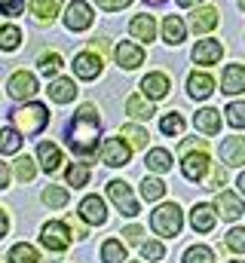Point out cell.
Wrapping results in <instances>:
<instances>
[{
	"label": "cell",
	"instance_id": "34",
	"mask_svg": "<svg viewBox=\"0 0 245 263\" xmlns=\"http://www.w3.org/2000/svg\"><path fill=\"white\" fill-rule=\"evenodd\" d=\"M64 178H67L71 187H86V184H89V168H86L83 162H74V165L64 172Z\"/></svg>",
	"mask_w": 245,
	"mask_h": 263
},
{
	"label": "cell",
	"instance_id": "29",
	"mask_svg": "<svg viewBox=\"0 0 245 263\" xmlns=\"http://www.w3.org/2000/svg\"><path fill=\"white\" fill-rule=\"evenodd\" d=\"M22 46V31L15 25H3L0 28V49L3 52H15Z\"/></svg>",
	"mask_w": 245,
	"mask_h": 263
},
{
	"label": "cell",
	"instance_id": "1",
	"mask_svg": "<svg viewBox=\"0 0 245 263\" xmlns=\"http://www.w3.org/2000/svg\"><path fill=\"white\" fill-rule=\"evenodd\" d=\"M98 132H101V120H98V110L92 104H83L77 114H74V123L67 126V144L77 156H89L95 153L98 147Z\"/></svg>",
	"mask_w": 245,
	"mask_h": 263
},
{
	"label": "cell",
	"instance_id": "31",
	"mask_svg": "<svg viewBox=\"0 0 245 263\" xmlns=\"http://www.w3.org/2000/svg\"><path fill=\"white\" fill-rule=\"evenodd\" d=\"M22 150V132L0 129V153H19Z\"/></svg>",
	"mask_w": 245,
	"mask_h": 263
},
{
	"label": "cell",
	"instance_id": "38",
	"mask_svg": "<svg viewBox=\"0 0 245 263\" xmlns=\"http://www.w3.org/2000/svg\"><path fill=\"white\" fill-rule=\"evenodd\" d=\"M227 123L233 126V129H245V101H233V104H227Z\"/></svg>",
	"mask_w": 245,
	"mask_h": 263
},
{
	"label": "cell",
	"instance_id": "24",
	"mask_svg": "<svg viewBox=\"0 0 245 263\" xmlns=\"http://www.w3.org/2000/svg\"><path fill=\"white\" fill-rule=\"evenodd\" d=\"M126 114H129L132 120H150L156 110H153V101H150V98L132 95V98H126Z\"/></svg>",
	"mask_w": 245,
	"mask_h": 263
},
{
	"label": "cell",
	"instance_id": "3",
	"mask_svg": "<svg viewBox=\"0 0 245 263\" xmlns=\"http://www.w3.org/2000/svg\"><path fill=\"white\" fill-rule=\"evenodd\" d=\"M150 227H153V233H156V236H163V239H175V236L181 233V227H184L181 208H178L175 202L160 205V208L150 214Z\"/></svg>",
	"mask_w": 245,
	"mask_h": 263
},
{
	"label": "cell",
	"instance_id": "23",
	"mask_svg": "<svg viewBox=\"0 0 245 263\" xmlns=\"http://www.w3.org/2000/svg\"><path fill=\"white\" fill-rule=\"evenodd\" d=\"M46 92H49V98H52L56 104H67V101H74L77 86H74V80H67V77H56Z\"/></svg>",
	"mask_w": 245,
	"mask_h": 263
},
{
	"label": "cell",
	"instance_id": "35",
	"mask_svg": "<svg viewBox=\"0 0 245 263\" xmlns=\"http://www.w3.org/2000/svg\"><path fill=\"white\" fill-rule=\"evenodd\" d=\"M37 67H40L43 77H56V73L61 70V55L59 52H43L40 62H37Z\"/></svg>",
	"mask_w": 245,
	"mask_h": 263
},
{
	"label": "cell",
	"instance_id": "10",
	"mask_svg": "<svg viewBox=\"0 0 245 263\" xmlns=\"http://www.w3.org/2000/svg\"><path fill=\"white\" fill-rule=\"evenodd\" d=\"M215 208H218V217L221 220H239L242 217V199L236 196V193H230V190H221L218 199H215Z\"/></svg>",
	"mask_w": 245,
	"mask_h": 263
},
{
	"label": "cell",
	"instance_id": "12",
	"mask_svg": "<svg viewBox=\"0 0 245 263\" xmlns=\"http://www.w3.org/2000/svg\"><path fill=\"white\" fill-rule=\"evenodd\" d=\"M215 220H218V208L215 205H193V211H190V227L196 230V233H212L215 230Z\"/></svg>",
	"mask_w": 245,
	"mask_h": 263
},
{
	"label": "cell",
	"instance_id": "55",
	"mask_svg": "<svg viewBox=\"0 0 245 263\" xmlns=\"http://www.w3.org/2000/svg\"><path fill=\"white\" fill-rule=\"evenodd\" d=\"M233 263H245V260H233Z\"/></svg>",
	"mask_w": 245,
	"mask_h": 263
},
{
	"label": "cell",
	"instance_id": "32",
	"mask_svg": "<svg viewBox=\"0 0 245 263\" xmlns=\"http://www.w3.org/2000/svg\"><path fill=\"white\" fill-rule=\"evenodd\" d=\"M101 260L104 263H126V248H122V242L108 239V242L101 245Z\"/></svg>",
	"mask_w": 245,
	"mask_h": 263
},
{
	"label": "cell",
	"instance_id": "11",
	"mask_svg": "<svg viewBox=\"0 0 245 263\" xmlns=\"http://www.w3.org/2000/svg\"><path fill=\"white\" fill-rule=\"evenodd\" d=\"M169 89H172V83H169V77H166V73H147V77L141 80V95H144V98H150V101L166 98V95H169Z\"/></svg>",
	"mask_w": 245,
	"mask_h": 263
},
{
	"label": "cell",
	"instance_id": "5",
	"mask_svg": "<svg viewBox=\"0 0 245 263\" xmlns=\"http://www.w3.org/2000/svg\"><path fill=\"white\" fill-rule=\"evenodd\" d=\"M129 156H132V144L129 141H122V138H104V144H101V162H108L111 168H120L129 162Z\"/></svg>",
	"mask_w": 245,
	"mask_h": 263
},
{
	"label": "cell",
	"instance_id": "45",
	"mask_svg": "<svg viewBox=\"0 0 245 263\" xmlns=\"http://www.w3.org/2000/svg\"><path fill=\"white\" fill-rule=\"evenodd\" d=\"M0 12L3 15H22L25 12V0H0Z\"/></svg>",
	"mask_w": 245,
	"mask_h": 263
},
{
	"label": "cell",
	"instance_id": "2",
	"mask_svg": "<svg viewBox=\"0 0 245 263\" xmlns=\"http://www.w3.org/2000/svg\"><path fill=\"white\" fill-rule=\"evenodd\" d=\"M9 120H12V126L22 132V135H40V132L46 129V123H49V107L34 101V104L15 107L9 114Z\"/></svg>",
	"mask_w": 245,
	"mask_h": 263
},
{
	"label": "cell",
	"instance_id": "26",
	"mask_svg": "<svg viewBox=\"0 0 245 263\" xmlns=\"http://www.w3.org/2000/svg\"><path fill=\"white\" fill-rule=\"evenodd\" d=\"M184 34H187V28H184L181 15H166V18H163V40H166L169 46H178L184 40Z\"/></svg>",
	"mask_w": 245,
	"mask_h": 263
},
{
	"label": "cell",
	"instance_id": "33",
	"mask_svg": "<svg viewBox=\"0 0 245 263\" xmlns=\"http://www.w3.org/2000/svg\"><path fill=\"white\" fill-rule=\"evenodd\" d=\"M141 196L147 199V202H156V199L166 196V184L160 178H144L141 181Z\"/></svg>",
	"mask_w": 245,
	"mask_h": 263
},
{
	"label": "cell",
	"instance_id": "18",
	"mask_svg": "<svg viewBox=\"0 0 245 263\" xmlns=\"http://www.w3.org/2000/svg\"><path fill=\"white\" fill-rule=\"evenodd\" d=\"M221 92L227 95H236L245 92V65H227L221 73Z\"/></svg>",
	"mask_w": 245,
	"mask_h": 263
},
{
	"label": "cell",
	"instance_id": "49",
	"mask_svg": "<svg viewBox=\"0 0 245 263\" xmlns=\"http://www.w3.org/2000/svg\"><path fill=\"white\" fill-rule=\"evenodd\" d=\"M9 184V168H6V162H0V190Z\"/></svg>",
	"mask_w": 245,
	"mask_h": 263
},
{
	"label": "cell",
	"instance_id": "40",
	"mask_svg": "<svg viewBox=\"0 0 245 263\" xmlns=\"http://www.w3.org/2000/svg\"><path fill=\"white\" fill-rule=\"evenodd\" d=\"M122 138H126L132 147H147V132L141 129V126H132V123H126V126H122Z\"/></svg>",
	"mask_w": 245,
	"mask_h": 263
},
{
	"label": "cell",
	"instance_id": "15",
	"mask_svg": "<svg viewBox=\"0 0 245 263\" xmlns=\"http://www.w3.org/2000/svg\"><path fill=\"white\" fill-rule=\"evenodd\" d=\"M74 73L80 80H95L101 73V55L98 52H80L74 59Z\"/></svg>",
	"mask_w": 245,
	"mask_h": 263
},
{
	"label": "cell",
	"instance_id": "6",
	"mask_svg": "<svg viewBox=\"0 0 245 263\" xmlns=\"http://www.w3.org/2000/svg\"><path fill=\"white\" fill-rule=\"evenodd\" d=\"M6 92H9V98H15V101L34 98V95H37V77L28 73V70H15V73L9 77V83H6Z\"/></svg>",
	"mask_w": 245,
	"mask_h": 263
},
{
	"label": "cell",
	"instance_id": "47",
	"mask_svg": "<svg viewBox=\"0 0 245 263\" xmlns=\"http://www.w3.org/2000/svg\"><path fill=\"white\" fill-rule=\"evenodd\" d=\"M101 9H108V12H117V9H122V6H129L132 0H95Z\"/></svg>",
	"mask_w": 245,
	"mask_h": 263
},
{
	"label": "cell",
	"instance_id": "7",
	"mask_svg": "<svg viewBox=\"0 0 245 263\" xmlns=\"http://www.w3.org/2000/svg\"><path fill=\"white\" fill-rule=\"evenodd\" d=\"M212 159H208V153L205 150H196V153H187L184 156V162H181V172H184V178L187 181H202L208 172H212Z\"/></svg>",
	"mask_w": 245,
	"mask_h": 263
},
{
	"label": "cell",
	"instance_id": "37",
	"mask_svg": "<svg viewBox=\"0 0 245 263\" xmlns=\"http://www.w3.org/2000/svg\"><path fill=\"white\" fill-rule=\"evenodd\" d=\"M34 175H37L34 159H31V156H19V159H15V178L25 184V181H34Z\"/></svg>",
	"mask_w": 245,
	"mask_h": 263
},
{
	"label": "cell",
	"instance_id": "36",
	"mask_svg": "<svg viewBox=\"0 0 245 263\" xmlns=\"http://www.w3.org/2000/svg\"><path fill=\"white\" fill-rule=\"evenodd\" d=\"M184 263H215V254L205 245H193V248L184 251Z\"/></svg>",
	"mask_w": 245,
	"mask_h": 263
},
{
	"label": "cell",
	"instance_id": "27",
	"mask_svg": "<svg viewBox=\"0 0 245 263\" xmlns=\"http://www.w3.org/2000/svg\"><path fill=\"white\" fill-rule=\"evenodd\" d=\"M61 3H64V0H31V12H34L40 22H52V18L59 15Z\"/></svg>",
	"mask_w": 245,
	"mask_h": 263
},
{
	"label": "cell",
	"instance_id": "39",
	"mask_svg": "<svg viewBox=\"0 0 245 263\" xmlns=\"http://www.w3.org/2000/svg\"><path fill=\"white\" fill-rule=\"evenodd\" d=\"M40 199H43L49 208H64V205H67V190H64V187H46Z\"/></svg>",
	"mask_w": 245,
	"mask_h": 263
},
{
	"label": "cell",
	"instance_id": "13",
	"mask_svg": "<svg viewBox=\"0 0 245 263\" xmlns=\"http://www.w3.org/2000/svg\"><path fill=\"white\" fill-rule=\"evenodd\" d=\"M114 59H117L120 67L135 70L138 65H144V49L135 46V43H129V40H122V43H117V49H114Z\"/></svg>",
	"mask_w": 245,
	"mask_h": 263
},
{
	"label": "cell",
	"instance_id": "41",
	"mask_svg": "<svg viewBox=\"0 0 245 263\" xmlns=\"http://www.w3.org/2000/svg\"><path fill=\"white\" fill-rule=\"evenodd\" d=\"M224 181H227L224 168H221V165H212V172L202 178V190H221V187H224Z\"/></svg>",
	"mask_w": 245,
	"mask_h": 263
},
{
	"label": "cell",
	"instance_id": "42",
	"mask_svg": "<svg viewBox=\"0 0 245 263\" xmlns=\"http://www.w3.org/2000/svg\"><path fill=\"white\" fill-rule=\"evenodd\" d=\"M227 248L236 251V254H245V230L242 227H233V230L227 233Z\"/></svg>",
	"mask_w": 245,
	"mask_h": 263
},
{
	"label": "cell",
	"instance_id": "48",
	"mask_svg": "<svg viewBox=\"0 0 245 263\" xmlns=\"http://www.w3.org/2000/svg\"><path fill=\"white\" fill-rule=\"evenodd\" d=\"M193 150H205V141H202V138H196V141L190 138V141H184V144H181V156L193 153Z\"/></svg>",
	"mask_w": 245,
	"mask_h": 263
},
{
	"label": "cell",
	"instance_id": "43",
	"mask_svg": "<svg viewBox=\"0 0 245 263\" xmlns=\"http://www.w3.org/2000/svg\"><path fill=\"white\" fill-rule=\"evenodd\" d=\"M160 129L166 132V135H181L184 132V120L178 114H166L163 120H160Z\"/></svg>",
	"mask_w": 245,
	"mask_h": 263
},
{
	"label": "cell",
	"instance_id": "20",
	"mask_svg": "<svg viewBox=\"0 0 245 263\" xmlns=\"http://www.w3.org/2000/svg\"><path fill=\"white\" fill-rule=\"evenodd\" d=\"M193 126L202 132V135H218V132H221V110H215V107H202V110H196Z\"/></svg>",
	"mask_w": 245,
	"mask_h": 263
},
{
	"label": "cell",
	"instance_id": "28",
	"mask_svg": "<svg viewBox=\"0 0 245 263\" xmlns=\"http://www.w3.org/2000/svg\"><path fill=\"white\" fill-rule=\"evenodd\" d=\"M144 162H147V168H150V172L163 175V172H169V168H172V153H169V150H163V147H156V150H150V153H147V159H144Z\"/></svg>",
	"mask_w": 245,
	"mask_h": 263
},
{
	"label": "cell",
	"instance_id": "9",
	"mask_svg": "<svg viewBox=\"0 0 245 263\" xmlns=\"http://www.w3.org/2000/svg\"><path fill=\"white\" fill-rule=\"evenodd\" d=\"M92 6L89 3H83V0H74L71 6H67V12H64V25H67V31H86V28H92Z\"/></svg>",
	"mask_w": 245,
	"mask_h": 263
},
{
	"label": "cell",
	"instance_id": "25",
	"mask_svg": "<svg viewBox=\"0 0 245 263\" xmlns=\"http://www.w3.org/2000/svg\"><path fill=\"white\" fill-rule=\"evenodd\" d=\"M218 25V9H212V6H202V9H196L193 15H190V28L196 31V34H205V31H212Z\"/></svg>",
	"mask_w": 245,
	"mask_h": 263
},
{
	"label": "cell",
	"instance_id": "16",
	"mask_svg": "<svg viewBox=\"0 0 245 263\" xmlns=\"http://www.w3.org/2000/svg\"><path fill=\"white\" fill-rule=\"evenodd\" d=\"M221 159L227 162V165H245V138L239 135H233V138H224L221 141Z\"/></svg>",
	"mask_w": 245,
	"mask_h": 263
},
{
	"label": "cell",
	"instance_id": "51",
	"mask_svg": "<svg viewBox=\"0 0 245 263\" xmlns=\"http://www.w3.org/2000/svg\"><path fill=\"white\" fill-rule=\"evenodd\" d=\"M196 3H202V0H178V6H196Z\"/></svg>",
	"mask_w": 245,
	"mask_h": 263
},
{
	"label": "cell",
	"instance_id": "17",
	"mask_svg": "<svg viewBox=\"0 0 245 263\" xmlns=\"http://www.w3.org/2000/svg\"><path fill=\"white\" fill-rule=\"evenodd\" d=\"M80 217H83L86 223H95V227H101V223L108 220V208H104V199L86 196L83 202H80Z\"/></svg>",
	"mask_w": 245,
	"mask_h": 263
},
{
	"label": "cell",
	"instance_id": "54",
	"mask_svg": "<svg viewBox=\"0 0 245 263\" xmlns=\"http://www.w3.org/2000/svg\"><path fill=\"white\" fill-rule=\"evenodd\" d=\"M239 6H242V9H245V0H239Z\"/></svg>",
	"mask_w": 245,
	"mask_h": 263
},
{
	"label": "cell",
	"instance_id": "14",
	"mask_svg": "<svg viewBox=\"0 0 245 263\" xmlns=\"http://www.w3.org/2000/svg\"><path fill=\"white\" fill-rule=\"evenodd\" d=\"M190 55H193L196 65H218L221 55H224V46H221L218 40H199Z\"/></svg>",
	"mask_w": 245,
	"mask_h": 263
},
{
	"label": "cell",
	"instance_id": "53",
	"mask_svg": "<svg viewBox=\"0 0 245 263\" xmlns=\"http://www.w3.org/2000/svg\"><path fill=\"white\" fill-rule=\"evenodd\" d=\"M147 3H163V0H147Z\"/></svg>",
	"mask_w": 245,
	"mask_h": 263
},
{
	"label": "cell",
	"instance_id": "46",
	"mask_svg": "<svg viewBox=\"0 0 245 263\" xmlns=\"http://www.w3.org/2000/svg\"><path fill=\"white\" fill-rule=\"evenodd\" d=\"M122 236H126V242H132V245H141L144 230H141V227H126V230H122Z\"/></svg>",
	"mask_w": 245,
	"mask_h": 263
},
{
	"label": "cell",
	"instance_id": "44",
	"mask_svg": "<svg viewBox=\"0 0 245 263\" xmlns=\"http://www.w3.org/2000/svg\"><path fill=\"white\" fill-rule=\"evenodd\" d=\"M163 254H166V248L160 242H141V257L144 260H163Z\"/></svg>",
	"mask_w": 245,
	"mask_h": 263
},
{
	"label": "cell",
	"instance_id": "4",
	"mask_svg": "<svg viewBox=\"0 0 245 263\" xmlns=\"http://www.w3.org/2000/svg\"><path fill=\"white\" fill-rule=\"evenodd\" d=\"M40 242H43V248H49V251H67V248H71V230H67V223H61V220L43 223Z\"/></svg>",
	"mask_w": 245,
	"mask_h": 263
},
{
	"label": "cell",
	"instance_id": "22",
	"mask_svg": "<svg viewBox=\"0 0 245 263\" xmlns=\"http://www.w3.org/2000/svg\"><path fill=\"white\" fill-rule=\"evenodd\" d=\"M129 34L135 37V40H153V34H156V22H153V15H147V12H141V15H135L132 22H129Z\"/></svg>",
	"mask_w": 245,
	"mask_h": 263
},
{
	"label": "cell",
	"instance_id": "52",
	"mask_svg": "<svg viewBox=\"0 0 245 263\" xmlns=\"http://www.w3.org/2000/svg\"><path fill=\"white\" fill-rule=\"evenodd\" d=\"M239 193H242V196H245V172H242V175H239Z\"/></svg>",
	"mask_w": 245,
	"mask_h": 263
},
{
	"label": "cell",
	"instance_id": "30",
	"mask_svg": "<svg viewBox=\"0 0 245 263\" xmlns=\"http://www.w3.org/2000/svg\"><path fill=\"white\" fill-rule=\"evenodd\" d=\"M9 263H40V254H37L28 242H19V245H12V251H9Z\"/></svg>",
	"mask_w": 245,
	"mask_h": 263
},
{
	"label": "cell",
	"instance_id": "19",
	"mask_svg": "<svg viewBox=\"0 0 245 263\" xmlns=\"http://www.w3.org/2000/svg\"><path fill=\"white\" fill-rule=\"evenodd\" d=\"M187 92H190V98H196V101H202V98H208L212 92H215V80L208 77V73H190L187 77Z\"/></svg>",
	"mask_w": 245,
	"mask_h": 263
},
{
	"label": "cell",
	"instance_id": "21",
	"mask_svg": "<svg viewBox=\"0 0 245 263\" xmlns=\"http://www.w3.org/2000/svg\"><path fill=\"white\" fill-rule=\"evenodd\" d=\"M37 159H40V165H43V172H59L61 165V150L52 144V141H40L37 144Z\"/></svg>",
	"mask_w": 245,
	"mask_h": 263
},
{
	"label": "cell",
	"instance_id": "8",
	"mask_svg": "<svg viewBox=\"0 0 245 263\" xmlns=\"http://www.w3.org/2000/svg\"><path fill=\"white\" fill-rule=\"evenodd\" d=\"M108 196H111V202L120 208L126 217H135V214H138V202H135V196H132L129 184H122V181H111V184H108Z\"/></svg>",
	"mask_w": 245,
	"mask_h": 263
},
{
	"label": "cell",
	"instance_id": "50",
	"mask_svg": "<svg viewBox=\"0 0 245 263\" xmlns=\"http://www.w3.org/2000/svg\"><path fill=\"white\" fill-rule=\"evenodd\" d=\"M6 227H9V220H6V214H3V208H0V239L6 236Z\"/></svg>",
	"mask_w": 245,
	"mask_h": 263
}]
</instances>
